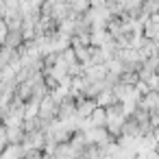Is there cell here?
I'll return each mask as SVG.
<instances>
[{"instance_id": "cell-1", "label": "cell", "mask_w": 159, "mask_h": 159, "mask_svg": "<svg viewBox=\"0 0 159 159\" xmlns=\"http://www.w3.org/2000/svg\"><path fill=\"white\" fill-rule=\"evenodd\" d=\"M74 118H76V98L72 94H66L57 102V122L66 124V122H70Z\"/></svg>"}, {"instance_id": "cell-2", "label": "cell", "mask_w": 159, "mask_h": 159, "mask_svg": "<svg viewBox=\"0 0 159 159\" xmlns=\"http://www.w3.org/2000/svg\"><path fill=\"white\" fill-rule=\"evenodd\" d=\"M0 46L9 48V50H20L24 46L22 29H5V33L0 35Z\"/></svg>"}, {"instance_id": "cell-3", "label": "cell", "mask_w": 159, "mask_h": 159, "mask_svg": "<svg viewBox=\"0 0 159 159\" xmlns=\"http://www.w3.org/2000/svg\"><path fill=\"white\" fill-rule=\"evenodd\" d=\"M76 98V120H87L92 116V111L98 107V102L94 98H83V96H74Z\"/></svg>"}, {"instance_id": "cell-4", "label": "cell", "mask_w": 159, "mask_h": 159, "mask_svg": "<svg viewBox=\"0 0 159 159\" xmlns=\"http://www.w3.org/2000/svg\"><path fill=\"white\" fill-rule=\"evenodd\" d=\"M87 122H89V126H92V129H102V126L107 124L105 109H102V107H96V109L92 111V116L87 118Z\"/></svg>"}, {"instance_id": "cell-5", "label": "cell", "mask_w": 159, "mask_h": 159, "mask_svg": "<svg viewBox=\"0 0 159 159\" xmlns=\"http://www.w3.org/2000/svg\"><path fill=\"white\" fill-rule=\"evenodd\" d=\"M79 159H81V157H79Z\"/></svg>"}]
</instances>
